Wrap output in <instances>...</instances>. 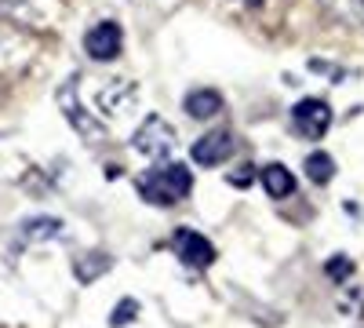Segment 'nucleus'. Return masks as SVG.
<instances>
[{"instance_id":"7","label":"nucleus","mask_w":364,"mask_h":328,"mask_svg":"<svg viewBox=\"0 0 364 328\" xmlns=\"http://www.w3.org/2000/svg\"><path fill=\"white\" fill-rule=\"evenodd\" d=\"M124 41V33H120V26L117 22H99V26H91L87 29V37H84V51L95 58V63H113V58L120 55V44Z\"/></svg>"},{"instance_id":"3","label":"nucleus","mask_w":364,"mask_h":328,"mask_svg":"<svg viewBox=\"0 0 364 328\" xmlns=\"http://www.w3.org/2000/svg\"><path fill=\"white\" fill-rule=\"evenodd\" d=\"M132 146L154 164H168L178 154V135H175V128L164 121V117H146L142 128L132 135Z\"/></svg>"},{"instance_id":"14","label":"nucleus","mask_w":364,"mask_h":328,"mask_svg":"<svg viewBox=\"0 0 364 328\" xmlns=\"http://www.w3.org/2000/svg\"><path fill=\"white\" fill-rule=\"evenodd\" d=\"M135 317H139V303H135V300H120V307H117V314H113V328L128 324V321H135Z\"/></svg>"},{"instance_id":"15","label":"nucleus","mask_w":364,"mask_h":328,"mask_svg":"<svg viewBox=\"0 0 364 328\" xmlns=\"http://www.w3.org/2000/svg\"><path fill=\"white\" fill-rule=\"evenodd\" d=\"M350 270H353V263H350L346 255L328 259V277H331V281H346V277H350Z\"/></svg>"},{"instance_id":"13","label":"nucleus","mask_w":364,"mask_h":328,"mask_svg":"<svg viewBox=\"0 0 364 328\" xmlns=\"http://www.w3.org/2000/svg\"><path fill=\"white\" fill-rule=\"evenodd\" d=\"M106 266H109V255L95 252V255H87V259H80V263H77V274H80V281H95V277H99V270H106Z\"/></svg>"},{"instance_id":"10","label":"nucleus","mask_w":364,"mask_h":328,"mask_svg":"<svg viewBox=\"0 0 364 328\" xmlns=\"http://www.w3.org/2000/svg\"><path fill=\"white\" fill-rule=\"evenodd\" d=\"M219 110H223V95L211 92V88H200V92L186 95V113L193 117V121H211Z\"/></svg>"},{"instance_id":"5","label":"nucleus","mask_w":364,"mask_h":328,"mask_svg":"<svg viewBox=\"0 0 364 328\" xmlns=\"http://www.w3.org/2000/svg\"><path fill=\"white\" fill-rule=\"evenodd\" d=\"M291 125L299 135H306V139H321L328 128H331V106L324 99H302L295 102L291 110Z\"/></svg>"},{"instance_id":"12","label":"nucleus","mask_w":364,"mask_h":328,"mask_svg":"<svg viewBox=\"0 0 364 328\" xmlns=\"http://www.w3.org/2000/svg\"><path fill=\"white\" fill-rule=\"evenodd\" d=\"M306 179H310V183H317V186L331 183V179H336V157L310 154V157H306Z\"/></svg>"},{"instance_id":"16","label":"nucleus","mask_w":364,"mask_h":328,"mask_svg":"<svg viewBox=\"0 0 364 328\" xmlns=\"http://www.w3.org/2000/svg\"><path fill=\"white\" fill-rule=\"evenodd\" d=\"M230 183H233V186H240V183H252V168H240V171H233V175H230Z\"/></svg>"},{"instance_id":"2","label":"nucleus","mask_w":364,"mask_h":328,"mask_svg":"<svg viewBox=\"0 0 364 328\" xmlns=\"http://www.w3.org/2000/svg\"><path fill=\"white\" fill-rule=\"evenodd\" d=\"M80 84L87 88L84 102L95 110L102 121H117V117H124L128 110H135V84H128V80H120V77H87Z\"/></svg>"},{"instance_id":"9","label":"nucleus","mask_w":364,"mask_h":328,"mask_svg":"<svg viewBox=\"0 0 364 328\" xmlns=\"http://www.w3.org/2000/svg\"><path fill=\"white\" fill-rule=\"evenodd\" d=\"M259 183H262V190H266L269 197H277V201H284V197L295 194V175H291L284 164H266V168L259 171Z\"/></svg>"},{"instance_id":"8","label":"nucleus","mask_w":364,"mask_h":328,"mask_svg":"<svg viewBox=\"0 0 364 328\" xmlns=\"http://www.w3.org/2000/svg\"><path fill=\"white\" fill-rule=\"evenodd\" d=\"M175 252L190 270H208V266L215 263V248H211V241L197 230H178L175 233Z\"/></svg>"},{"instance_id":"11","label":"nucleus","mask_w":364,"mask_h":328,"mask_svg":"<svg viewBox=\"0 0 364 328\" xmlns=\"http://www.w3.org/2000/svg\"><path fill=\"white\" fill-rule=\"evenodd\" d=\"M321 8L336 18V22H364V0H321Z\"/></svg>"},{"instance_id":"4","label":"nucleus","mask_w":364,"mask_h":328,"mask_svg":"<svg viewBox=\"0 0 364 328\" xmlns=\"http://www.w3.org/2000/svg\"><path fill=\"white\" fill-rule=\"evenodd\" d=\"M58 110L66 113V121L77 128V135L80 139H87V142H99L102 135H106V121L91 110L87 102H84V95H80V88H77V80H70L63 92H58Z\"/></svg>"},{"instance_id":"1","label":"nucleus","mask_w":364,"mask_h":328,"mask_svg":"<svg viewBox=\"0 0 364 328\" xmlns=\"http://www.w3.org/2000/svg\"><path fill=\"white\" fill-rule=\"evenodd\" d=\"M190 190H193V175H190L186 164H178V161L157 164V168H149L139 179V194L149 204H175L182 197H190Z\"/></svg>"},{"instance_id":"6","label":"nucleus","mask_w":364,"mask_h":328,"mask_svg":"<svg viewBox=\"0 0 364 328\" xmlns=\"http://www.w3.org/2000/svg\"><path fill=\"white\" fill-rule=\"evenodd\" d=\"M233 150H237V139H233V132H226V128H211L208 135H200L197 142H193V161L197 164H204V168H215V164H223L226 157H233Z\"/></svg>"}]
</instances>
